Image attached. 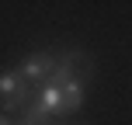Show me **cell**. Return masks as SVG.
<instances>
[{
	"label": "cell",
	"mask_w": 132,
	"mask_h": 125,
	"mask_svg": "<svg viewBox=\"0 0 132 125\" xmlns=\"http://www.w3.org/2000/svg\"><path fill=\"white\" fill-rule=\"evenodd\" d=\"M35 97V87L28 80H21L18 70H4L0 73V108L4 111H24Z\"/></svg>",
	"instance_id": "6da1fadb"
},
{
	"label": "cell",
	"mask_w": 132,
	"mask_h": 125,
	"mask_svg": "<svg viewBox=\"0 0 132 125\" xmlns=\"http://www.w3.org/2000/svg\"><path fill=\"white\" fill-rule=\"evenodd\" d=\"M56 63H59V56H52V52H28L24 59L18 63V73H21V80H28L31 87H42L49 77H52V70H56Z\"/></svg>",
	"instance_id": "7a4b0ae2"
},
{
	"label": "cell",
	"mask_w": 132,
	"mask_h": 125,
	"mask_svg": "<svg viewBox=\"0 0 132 125\" xmlns=\"http://www.w3.org/2000/svg\"><path fill=\"white\" fill-rule=\"evenodd\" d=\"M84 80H80V77H73L70 80V84H63L59 87V90H63V115L66 111H80V108H84Z\"/></svg>",
	"instance_id": "3957f363"
},
{
	"label": "cell",
	"mask_w": 132,
	"mask_h": 125,
	"mask_svg": "<svg viewBox=\"0 0 132 125\" xmlns=\"http://www.w3.org/2000/svg\"><path fill=\"white\" fill-rule=\"evenodd\" d=\"M0 125H11V118H4V115H0Z\"/></svg>",
	"instance_id": "277c9868"
}]
</instances>
